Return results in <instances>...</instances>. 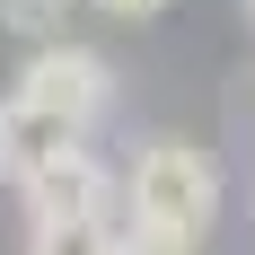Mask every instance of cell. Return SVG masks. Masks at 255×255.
<instances>
[{
    "instance_id": "5",
    "label": "cell",
    "mask_w": 255,
    "mask_h": 255,
    "mask_svg": "<svg viewBox=\"0 0 255 255\" xmlns=\"http://www.w3.org/2000/svg\"><path fill=\"white\" fill-rule=\"evenodd\" d=\"M124 211H97V220H26V255H124Z\"/></svg>"
},
{
    "instance_id": "10",
    "label": "cell",
    "mask_w": 255,
    "mask_h": 255,
    "mask_svg": "<svg viewBox=\"0 0 255 255\" xmlns=\"http://www.w3.org/2000/svg\"><path fill=\"white\" fill-rule=\"evenodd\" d=\"M247 18H255V0H247Z\"/></svg>"
},
{
    "instance_id": "8",
    "label": "cell",
    "mask_w": 255,
    "mask_h": 255,
    "mask_svg": "<svg viewBox=\"0 0 255 255\" xmlns=\"http://www.w3.org/2000/svg\"><path fill=\"white\" fill-rule=\"evenodd\" d=\"M124 255H203V247H185V238H141V229H132Z\"/></svg>"
},
{
    "instance_id": "1",
    "label": "cell",
    "mask_w": 255,
    "mask_h": 255,
    "mask_svg": "<svg viewBox=\"0 0 255 255\" xmlns=\"http://www.w3.org/2000/svg\"><path fill=\"white\" fill-rule=\"evenodd\" d=\"M211 220H220V167H211V150H194V141H141L132 167H124V229L203 247Z\"/></svg>"
},
{
    "instance_id": "4",
    "label": "cell",
    "mask_w": 255,
    "mask_h": 255,
    "mask_svg": "<svg viewBox=\"0 0 255 255\" xmlns=\"http://www.w3.org/2000/svg\"><path fill=\"white\" fill-rule=\"evenodd\" d=\"M79 141H88V132H71L53 106L18 97V88L0 97V185H26L35 167H53V158H62V150H79Z\"/></svg>"
},
{
    "instance_id": "7",
    "label": "cell",
    "mask_w": 255,
    "mask_h": 255,
    "mask_svg": "<svg viewBox=\"0 0 255 255\" xmlns=\"http://www.w3.org/2000/svg\"><path fill=\"white\" fill-rule=\"evenodd\" d=\"M88 9H97V18H115V26H141V18H158L167 0H88Z\"/></svg>"
},
{
    "instance_id": "2",
    "label": "cell",
    "mask_w": 255,
    "mask_h": 255,
    "mask_svg": "<svg viewBox=\"0 0 255 255\" xmlns=\"http://www.w3.org/2000/svg\"><path fill=\"white\" fill-rule=\"evenodd\" d=\"M18 97H35V106H53L71 132H97L106 124V106H115V62H106L97 44H35L18 62Z\"/></svg>"
},
{
    "instance_id": "9",
    "label": "cell",
    "mask_w": 255,
    "mask_h": 255,
    "mask_svg": "<svg viewBox=\"0 0 255 255\" xmlns=\"http://www.w3.org/2000/svg\"><path fill=\"white\" fill-rule=\"evenodd\" d=\"M247 203H255V176H247Z\"/></svg>"
},
{
    "instance_id": "6",
    "label": "cell",
    "mask_w": 255,
    "mask_h": 255,
    "mask_svg": "<svg viewBox=\"0 0 255 255\" xmlns=\"http://www.w3.org/2000/svg\"><path fill=\"white\" fill-rule=\"evenodd\" d=\"M62 18H71V0H0V26L26 35V53H35V44H62Z\"/></svg>"
},
{
    "instance_id": "3",
    "label": "cell",
    "mask_w": 255,
    "mask_h": 255,
    "mask_svg": "<svg viewBox=\"0 0 255 255\" xmlns=\"http://www.w3.org/2000/svg\"><path fill=\"white\" fill-rule=\"evenodd\" d=\"M18 203H26V220H97V211H124V176L79 141V150H62L53 167H35L18 185Z\"/></svg>"
}]
</instances>
